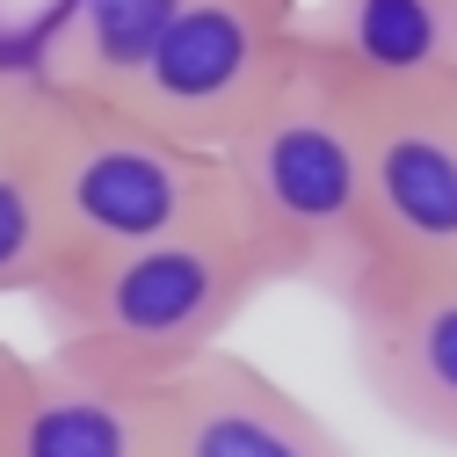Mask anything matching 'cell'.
<instances>
[{
	"instance_id": "6da1fadb",
	"label": "cell",
	"mask_w": 457,
	"mask_h": 457,
	"mask_svg": "<svg viewBox=\"0 0 457 457\" xmlns=\"http://www.w3.org/2000/svg\"><path fill=\"white\" fill-rule=\"evenodd\" d=\"M262 291L269 269L225 204L167 240L59 262V276L29 305L51 327V349L138 385H167L211 349H225V334L240 327V312Z\"/></svg>"
},
{
	"instance_id": "7a4b0ae2",
	"label": "cell",
	"mask_w": 457,
	"mask_h": 457,
	"mask_svg": "<svg viewBox=\"0 0 457 457\" xmlns=\"http://www.w3.org/2000/svg\"><path fill=\"white\" fill-rule=\"evenodd\" d=\"M218 175L269 283H305L334 305L363 283V102L305 51L218 153Z\"/></svg>"
},
{
	"instance_id": "3957f363",
	"label": "cell",
	"mask_w": 457,
	"mask_h": 457,
	"mask_svg": "<svg viewBox=\"0 0 457 457\" xmlns=\"http://www.w3.org/2000/svg\"><path fill=\"white\" fill-rule=\"evenodd\" d=\"M29 153L59 218L66 262L73 254H117L167 240L182 225L225 211V175L218 153H196L182 138L153 131L131 117L124 102H102L80 87H51L37 95L29 117Z\"/></svg>"
},
{
	"instance_id": "277c9868",
	"label": "cell",
	"mask_w": 457,
	"mask_h": 457,
	"mask_svg": "<svg viewBox=\"0 0 457 457\" xmlns=\"http://www.w3.org/2000/svg\"><path fill=\"white\" fill-rule=\"evenodd\" d=\"M298 8L305 0H175L138 73L109 102L196 153H225L291 73Z\"/></svg>"
},
{
	"instance_id": "5b68a950",
	"label": "cell",
	"mask_w": 457,
	"mask_h": 457,
	"mask_svg": "<svg viewBox=\"0 0 457 457\" xmlns=\"http://www.w3.org/2000/svg\"><path fill=\"white\" fill-rule=\"evenodd\" d=\"M363 276L457 269V87L363 102Z\"/></svg>"
},
{
	"instance_id": "8992f818",
	"label": "cell",
	"mask_w": 457,
	"mask_h": 457,
	"mask_svg": "<svg viewBox=\"0 0 457 457\" xmlns=\"http://www.w3.org/2000/svg\"><path fill=\"white\" fill-rule=\"evenodd\" d=\"M341 312L370 399L421 443L457 450V269L363 276Z\"/></svg>"
},
{
	"instance_id": "52a82bcc",
	"label": "cell",
	"mask_w": 457,
	"mask_h": 457,
	"mask_svg": "<svg viewBox=\"0 0 457 457\" xmlns=\"http://www.w3.org/2000/svg\"><path fill=\"white\" fill-rule=\"evenodd\" d=\"M0 457H175V399L167 385L44 349L0 414Z\"/></svg>"
},
{
	"instance_id": "ba28073f",
	"label": "cell",
	"mask_w": 457,
	"mask_h": 457,
	"mask_svg": "<svg viewBox=\"0 0 457 457\" xmlns=\"http://www.w3.org/2000/svg\"><path fill=\"white\" fill-rule=\"evenodd\" d=\"M298 51L356 102L457 87V0H305Z\"/></svg>"
},
{
	"instance_id": "9c48e42d",
	"label": "cell",
	"mask_w": 457,
	"mask_h": 457,
	"mask_svg": "<svg viewBox=\"0 0 457 457\" xmlns=\"http://www.w3.org/2000/svg\"><path fill=\"white\" fill-rule=\"evenodd\" d=\"M167 399H175V457H356L291 385H276L233 349H211L182 378H167Z\"/></svg>"
},
{
	"instance_id": "30bf717a",
	"label": "cell",
	"mask_w": 457,
	"mask_h": 457,
	"mask_svg": "<svg viewBox=\"0 0 457 457\" xmlns=\"http://www.w3.org/2000/svg\"><path fill=\"white\" fill-rule=\"evenodd\" d=\"M167 15H175V0H59V22L37 44V66L51 87H80L109 102L138 73Z\"/></svg>"
},
{
	"instance_id": "8fae6325",
	"label": "cell",
	"mask_w": 457,
	"mask_h": 457,
	"mask_svg": "<svg viewBox=\"0 0 457 457\" xmlns=\"http://www.w3.org/2000/svg\"><path fill=\"white\" fill-rule=\"evenodd\" d=\"M37 117V109H29ZM66 262L59 218H51L37 153H29V124L15 145H0V298H37Z\"/></svg>"
},
{
	"instance_id": "7c38bea8",
	"label": "cell",
	"mask_w": 457,
	"mask_h": 457,
	"mask_svg": "<svg viewBox=\"0 0 457 457\" xmlns=\"http://www.w3.org/2000/svg\"><path fill=\"white\" fill-rule=\"evenodd\" d=\"M37 95H44V66H37V51H0V145H15V138H22Z\"/></svg>"
},
{
	"instance_id": "4fadbf2b",
	"label": "cell",
	"mask_w": 457,
	"mask_h": 457,
	"mask_svg": "<svg viewBox=\"0 0 457 457\" xmlns=\"http://www.w3.org/2000/svg\"><path fill=\"white\" fill-rule=\"evenodd\" d=\"M22 349H8V341H0V414H8V399H15V385H22Z\"/></svg>"
},
{
	"instance_id": "5bb4252c",
	"label": "cell",
	"mask_w": 457,
	"mask_h": 457,
	"mask_svg": "<svg viewBox=\"0 0 457 457\" xmlns=\"http://www.w3.org/2000/svg\"><path fill=\"white\" fill-rule=\"evenodd\" d=\"M0 51H22V44H15V37H8V29H0Z\"/></svg>"
}]
</instances>
